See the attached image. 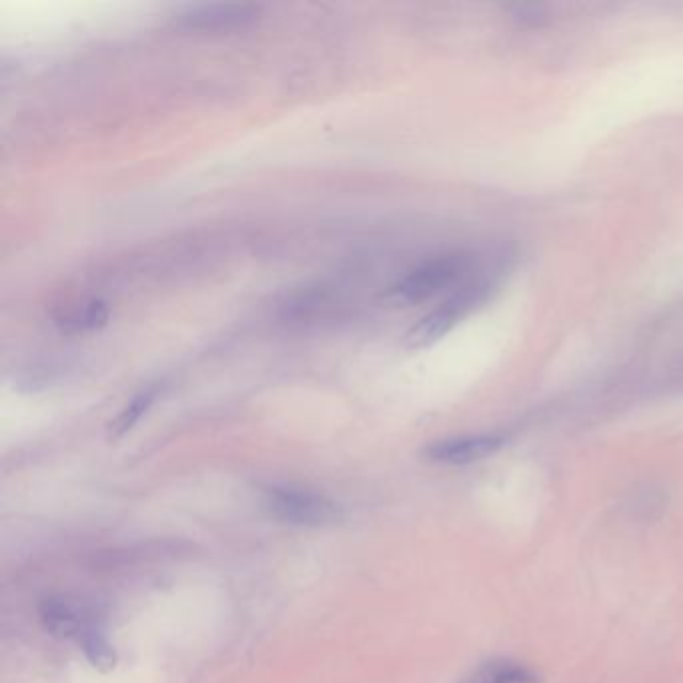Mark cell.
I'll return each instance as SVG.
<instances>
[{
  "label": "cell",
  "instance_id": "cell-1",
  "mask_svg": "<svg viewBox=\"0 0 683 683\" xmlns=\"http://www.w3.org/2000/svg\"><path fill=\"white\" fill-rule=\"evenodd\" d=\"M469 269V257L463 253H445L431 257L411 269L403 279H399L389 297L395 303H421L443 289L455 285Z\"/></svg>",
  "mask_w": 683,
  "mask_h": 683
},
{
  "label": "cell",
  "instance_id": "cell-2",
  "mask_svg": "<svg viewBox=\"0 0 683 683\" xmlns=\"http://www.w3.org/2000/svg\"><path fill=\"white\" fill-rule=\"evenodd\" d=\"M263 507L275 519L291 525H327L341 517L339 505L311 489L273 485L263 495Z\"/></svg>",
  "mask_w": 683,
  "mask_h": 683
},
{
  "label": "cell",
  "instance_id": "cell-3",
  "mask_svg": "<svg viewBox=\"0 0 683 683\" xmlns=\"http://www.w3.org/2000/svg\"><path fill=\"white\" fill-rule=\"evenodd\" d=\"M485 293H487L485 283H477V281L465 283L449 299H445L437 309H433L429 315H425L407 333V345L413 349L433 345L445 333H449L477 303H481Z\"/></svg>",
  "mask_w": 683,
  "mask_h": 683
},
{
  "label": "cell",
  "instance_id": "cell-4",
  "mask_svg": "<svg viewBox=\"0 0 683 683\" xmlns=\"http://www.w3.org/2000/svg\"><path fill=\"white\" fill-rule=\"evenodd\" d=\"M261 15V7L249 3H215L189 7L177 17V25L187 31H235L249 27Z\"/></svg>",
  "mask_w": 683,
  "mask_h": 683
},
{
  "label": "cell",
  "instance_id": "cell-5",
  "mask_svg": "<svg viewBox=\"0 0 683 683\" xmlns=\"http://www.w3.org/2000/svg\"><path fill=\"white\" fill-rule=\"evenodd\" d=\"M505 445V435L501 433H481L463 435L437 441L425 449V457L441 465H471L483 461L497 453Z\"/></svg>",
  "mask_w": 683,
  "mask_h": 683
},
{
  "label": "cell",
  "instance_id": "cell-6",
  "mask_svg": "<svg viewBox=\"0 0 683 683\" xmlns=\"http://www.w3.org/2000/svg\"><path fill=\"white\" fill-rule=\"evenodd\" d=\"M461 683H539L535 671L505 657H493L479 663Z\"/></svg>",
  "mask_w": 683,
  "mask_h": 683
},
{
  "label": "cell",
  "instance_id": "cell-7",
  "mask_svg": "<svg viewBox=\"0 0 683 683\" xmlns=\"http://www.w3.org/2000/svg\"><path fill=\"white\" fill-rule=\"evenodd\" d=\"M41 617L49 633L57 637H79L91 629L93 625L87 623L83 613L77 605H73L67 599H47L41 607Z\"/></svg>",
  "mask_w": 683,
  "mask_h": 683
},
{
  "label": "cell",
  "instance_id": "cell-8",
  "mask_svg": "<svg viewBox=\"0 0 683 683\" xmlns=\"http://www.w3.org/2000/svg\"><path fill=\"white\" fill-rule=\"evenodd\" d=\"M163 393V383H151L145 389H141L127 405L125 409L115 417V421L109 425V435L113 439H119L127 435L157 403L159 395Z\"/></svg>",
  "mask_w": 683,
  "mask_h": 683
},
{
  "label": "cell",
  "instance_id": "cell-9",
  "mask_svg": "<svg viewBox=\"0 0 683 683\" xmlns=\"http://www.w3.org/2000/svg\"><path fill=\"white\" fill-rule=\"evenodd\" d=\"M109 317H111V311L105 301H91L63 315L57 323L65 333H85V331H95V329L105 327L109 323Z\"/></svg>",
  "mask_w": 683,
  "mask_h": 683
},
{
  "label": "cell",
  "instance_id": "cell-10",
  "mask_svg": "<svg viewBox=\"0 0 683 683\" xmlns=\"http://www.w3.org/2000/svg\"><path fill=\"white\" fill-rule=\"evenodd\" d=\"M81 645L85 655L95 667H113L115 665V649L105 637L103 631L91 627L81 635Z\"/></svg>",
  "mask_w": 683,
  "mask_h": 683
}]
</instances>
